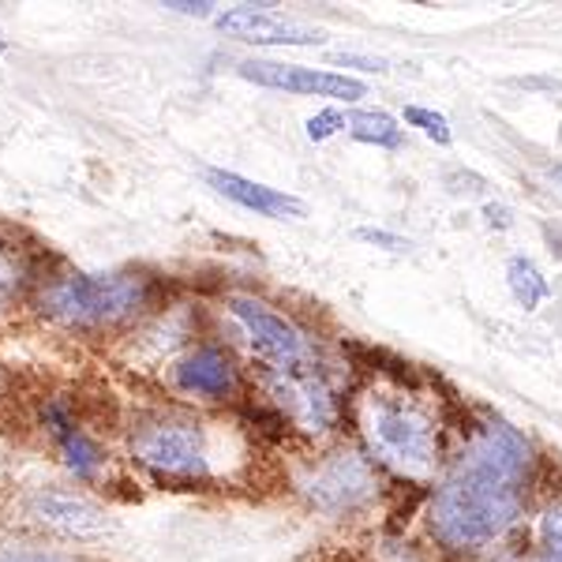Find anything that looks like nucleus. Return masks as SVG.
Masks as SVG:
<instances>
[{"label": "nucleus", "mask_w": 562, "mask_h": 562, "mask_svg": "<svg viewBox=\"0 0 562 562\" xmlns=\"http://www.w3.org/2000/svg\"><path fill=\"white\" fill-rule=\"evenodd\" d=\"M525 476H529V447L518 431L498 424L476 435L435 495V532L454 548L495 540L521 514Z\"/></svg>", "instance_id": "f257e3e1"}, {"label": "nucleus", "mask_w": 562, "mask_h": 562, "mask_svg": "<svg viewBox=\"0 0 562 562\" xmlns=\"http://www.w3.org/2000/svg\"><path fill=\"white\" fill-rule=\"evenodd\" d=\"M143 304V281L132 274H71L42 293V307L60 323L98 326L132 315Z\"/></svg>", "instance_id": "f03ea898"}, {"label": "nucleus", "mask_w": 562, "mask_h": 562, "mask_svg": "<svg viewBox=\"0 0 562 562\" xmlns=\"http://www.w3.org/2000/svg\"><path fill=\"white\" fill-rule=\"evenodd\" d=\"M368 435L386 461H394V465H402V469H413V473L428 469L435 458V447H439L428 416L405 402H394V397H379V402L371 405Z\"/></svg>", "instance_id": "7ed1b4c3"}, {"label": "nucleus", "mask_w": 562, "mask_h": 562, "mask_svg": "<svg viewBox=\"0 0 562 562\" xmlns=\"http://www.w3.org/2000/svg\"><path fill=\"white\" fill-rule=\"evenodd\" d=\"M132 454L154 473L166 476H203L206 473V442L203 431L188 420H154L135 431Z\"/></svg>", "instance_id": "20e7f679"}, {"label": "nucleus", "mask_w": 562, "mask_h": 562, "mask_svg": "<svg viewBox=\"0 0 562 562\" xmlns=\"http://www.w3.org/2000/svg\"><path fill=\"white\" fill-rule=\"evenodd\" d=\"M233 315H237L240 326L248 330L251 349H256L262 360H270L278 371L307 368L304 338H301V330L285 319V315L270 312L267 304L248 301V296H237V301H233Z\"/></svg>", "instance_id": "39448f33"}, {"label": "nucleus", "mask_w": 562, "mask_h": 562, "mask_svg": "<svg viewBox=\"0 0 562 562\" xmlns=\"http://www.w3.org/2000/svg\"><path fill=\"white\" fill-rule=\"evenodd\" d=\"M240 76L259 87H274L285 94H312V98H341V102H357L368 94L360 79L338 76V71L301 68V65H274V60H244Z\"/></svg>", "instance_id": "423d86ee"}, {"label": "nucleus", "mask_w": 562, "mask_h": 562, "mask_svg": "<svg viewBox=\"0 0 562 562\" xmlns=\"http://www.w3.org/2000/svg\"><path fill=\"white\" fill-rule=\"evenodd\" d=\"M217 31L233 34L240 42L256 45H323L326 34L319 26H304L296 20H281L262 8H233V12L217 15Z\"/></svg>", "instance_id": "0eeeda50"}, {"label": "nucleus", "mask_w": 562, "mask_h": 562, "mask_svg": "<svg viewBox=\"0 0 562 562\" xmlns=\"http://www.w3.org/2000/svg\"><path fill=\"white\" fill-rule=\"evenodd\" d=\"M375 487L371 469L357 454H338L326 465L315 469V476L307 480V495L315 498V506L323 510H352L360 498H368V492Z\"/></svg>", "instance_id": "6e6552de"}, {"label": "nucleus", "mask_w": 562, "mask_h": 562, "mask_svg": "<svg viewBox=\"0 0 562 562\" xmlns=\"http://www.w3.org/2000/svg\"><path fill=\"white\" fill-rule=\"evenodd\" d=\"M31 514L49 529H60L68 537H105L109 521L98 506L83 503L76 495H60V492H38L31 498Z\"/></svg>", "instance_id": "1a4fd4ad"}, {"label": "nucleus", "mask_w": 562, "mask_h": 562, "mask_svg": "<svg viewBox=\"0 0 562 562\" xmlns=\"http://www.w3.org/2000/svg\"><path fill=\"white\" fill-rule=\"evenodd\" d=\"M206 180L222 192L225 199L240 203L244 211H256L262 217H304V203L296 195H285L278 188H267V184H256L248 177H237V173H225V169H211Z\"/></svg>", "instance_id": "9d476101"}, {"label": "nucleus", "mask_w": 562, "mask_h": 562, "mask_svg": "<svg viewBox=\"0 0 562 562\" xmlns=\"http://www.w3.org/2000/svg\"><path fill=\"white\" fill-rule=\"evenodd\" d=\"M278 397H281V405H285V409L293 413L307 431L326 428V420H330V413H334L326 386H323L319 379H315L307 368L281 371V379H278Z\"/></svg>", "instance_id": "9b49d317"}, {"label": "nucleus", "mask_w": 562, "mask_h": 562, "mask_svg": "<svg viewBox=\"0 0 562 562\" xmlns=\"http://www.w3.org/2000/svg\"><path fill=\"white\" fill-rule=\"evenodd\" d=\"M177 379L184 390L192 394H206V397H222L233 390V364L225 352L217 349H199L184 364L177 368Z\"/></svg>", "instance_id": "f8f14e48"}, {"label": "nucleus", "mask_w": 562, "mask_h": 562, "mask_svg": "<svg viewBox=\"0 0 562 562\" xmlns=\"http://www.w3.org/2000/svg\"><path fill=\"white\" fill-rule=\"evenodd\" d=\"M346 128L352 132V139H360V143H375V147H402V128H397L394 116H386V113L360 109V113L346 116Z\"/></svg>", "instance_id": "ddd939ff"}, {"label": "nucleus", "mask_w": 562, "mask_h": 562, "mask_svg": "<svg viewBox=\"0 0 562 562\" xmlns=\"http://www.w3.org/2000/svg\"><path fill=\"white\" fill-rule=\"evenodd\" d=\"M506 281H510V293L521 307H537L543 296H551V285L543 281V274L532 267L529 259H510V267H506Z\"/></svg>", "instance_id": "4468645a"}, {"label": "nucleus", "mask_w": 562, "mask_h": 562, "mask_svg": "<svg viewBox=\"0 0 562 562\" xmlns=\"http://www.w3.org/2000/svg\"><path fill=\"white\" fill-rule=\"evenodd\" d=\"M23 281H26V267H23L20 248H12V244H0V312H4L15 296H20Z\"/></svg>", "instance_id": "2eb2a0df"}, {"label": "nucleus", "mask_w": 562, "mask_h": 562, "mask_svg": "<svg viewBox=\"0 0 562 562\" xmlns=\"http://www.w3.org/2000/svg\"><path fill=\"white\" fill-rule=\"evenodd\" d=\"M405 121L416 124V128H424V135H431L435 143H442L447 147L454 135H450V124H447V116L442 113H431V109H420V105H409L405 109Z\"/></svg>", "instance_id": "dca6fc26"}, {"label": "nucleus", "mask_w": 562, "mask_h": 562, "mask_svg": "<svg viewBox=\"0 0 562 562\" xmlns=\"http://www.w3.org/2000/svg\"><path fill=\"white\" fill-rule=\"evenodd\" d=\"M540 537H543V551H548V555H562V503H555L543 514Z\"/></svg>", "instance_id": "f3484780"}, {"label": "nucleus", "mask_w": 562, "mask_h": 562, "mask_svg": "<svg viewBox=\"0 0 562 562\" xmlns=\"http://www.w3.org/2000/svg\"><path fill=\"white\" fill-rule=\"evenodd\" d=\"M341 128H346V116H341L338 109H323L319 116H312V121H307V139L323 143V139H330V135L341 132Z\"/></svg>", "instance_id": "a211bd4d"}, {"label": "nucleus", "mask_w": 562, "mask_h": 562, "mask_svg": "<svg viewBox=\"0 0 562 562\" xmlns=\"http://www.w3.org/2000/svg\"><path fill=\"white\" fill-rule=\"evenodd\" d=\"M360 240H368V244H383L386 251H402V248H409L402 237H394V233H383V229H360L357 233Z\"/></svg>", "instance_id": "6ab92c4d"}, {"label": "nucleus", "mask_w": 562, "mask_h": 562, "mask_svg": "<svg viewBox=\"0 0 562 562\" xmlns=\"http://www.w3.org/2000/svg\"><path fill=\"white\" fill-rule=\"evenodd\" d=\"M0 562H65V559L45 555V551H4Z\"/></svg>", "instance_id": "aec40b11"}, {"label": "nucleus", "mask_w": 562, "mask_h": 562, "mask_svg": "<svg viewBox=\"0 0 562 562\" xmlns=\"http://www.w3.org/2000/svg\"><path fill=\"white\" fill-rule=\"evenodd\" d=\"M338 65H357V68H364V71H383L386 65L383 60H371V57H352V53H338Z\"/></svg>", "instance_id": "412c9836"}, {"label": "nucleus", "mask_w": 562, "mask_h": 562, "mask_svg": "<svg viewBox=\"0 0 562 562\" xmlns=\"http://www.w3.org/2000/svg\"><path fill=\"white\" fill-rule=\"evenodd\" d=\"M166 8H173V12H184V15H211L214 4H166Z\"/></svg>", "instance_id": "4be33fe9"}, {"label": "nucleus", "mask_w": 562, "mask_h": 562, "mask_svg": "<svg viewBox=\"0 0 562 562\" xmlns=\"http://www.w3.org/2000/svg\"><path fill=\"white\" fill-rule=\"evenodd\" d=\"M540 562H562V555H548V551H543V555H540Z\"/></svg>", "instance_id": "5701e85b"}, {"label": "nucleus", "mask_w": 562, "mask_h": 562, "mask_svg": "<svg viewBox=\"0 0 562 562\" xmlns=\"http://www.w3.org/2000/svg\"><path fill=\"white\" fill-rule=\"evenodd\" d=\"M555 177H559V180H562V166H555Z\"/></svg>", "instance_id": "b1692460"}, {"label": "nucleus", "mask_w": 562, "mask_h": 562, "mask_svg": "<svg viewBox=\"0 0 562 562\" xmlns=\"http://www.w3.org/2000/svg\"><path fill=\"white\" fill-rule=\"evenodd\" d=\"M0 53H4V42H0Z\"/></svg>", "instance_id": "393cba45"}]
</instances>
